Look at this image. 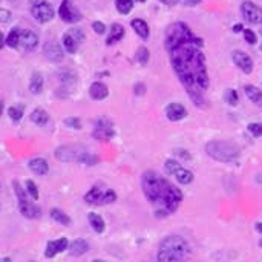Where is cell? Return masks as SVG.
<instances>
[{
  "label": "cell",
  "mask_w": 262,
  "mask_h": 262,
  "mask_svg": "<svg viewBox=\"0 0 262 262\" xmlns=\"http://www.w3.org/2000/svg\"><path fill=\"white\" fill-rule=\"evenodd\" d=\"M34 19H36L39 23H46V22H51L54 19V8L51 6V3L48 2H40L37 5H34L32 9H31Z\"/></svg>",
  "instance_id": "12"
},
{
  "label": "cell",
  "mask_w": 262,
  "mask_h": 262,
  "mask_svg": "<svg viewBox=\"0 0 262 262\" xmlns=\"http://www.w3.org/2000/svg\"><path fill=\"white\" fill-rule=\"evenodd\" d=\"M180 2H183V0H177V3H180Z\"/></svg>",
  "instance_id": "50"
},
{
  "label": "cell",
  "mask_w": 262,
  "mask_h": 262,
  "mask_svg": "<svg viewBox=\"0 0 262 262\" xmlns=\"http://www.w3.org/2000/svg\"><path fill=\"white\" fill-rule=\"evenodd\" d=\"M87 221H89V225L92 227V230L95 233H103L104 229H106L104 219L100 215H97V213H89V215H87Z\"/></svg>",
  "instance_id": "26"
},
{
  "label": "cell",
  "mask_w": 262,
  "mask_h": 262,
  "mask_svg": "<svg viewBox=\"0 0 262 262\" xmlns=\"http://www.w3.org/2000/svg\"><path fill=\"white\" fill-rule=\"evenodd\" d=\"M57 77L63 86V89H72L77 83V74L71 69H60L57 72Z\"/></svg>",
  "instance_id": "19"
},
{
  "label": "cell",
  "mask_w": 262,
  "mask_h": 262,
  "mask_svg": "<svg viewBox=\"0 0 262 262\" xmlns=\"http://www.w3.org/2000/svg\"><path fill=\"white\" fill-rule=\"evenodd\" d=\"M0 15H2V23L3 25L11 20V12L8 9H2V11H0Z\"/></svg>",
  "instance_id": "44"
},
{
  "label": "cell",
  "mask_w": 262,
  "mask_h": 262,
  "mask_svg": "<svg viewBox=\"0 0 262 262\" xmlns=\"http://www.w3.org/2000/svg\"><path fill=\"white\" fill-rule=\"evenodd\" d=\"M12 186H14V190H15L17 199H19V210H20V213H22L25 218H28V219H36V218H39V216H40V208H39L36 204H34V202H31V201L28 199V196H26V194H25V190L20 187L19 181H14Z\"/></svg>",
  "instance_id": "7"
},
{
  "label": "cell",
  "mask_w": 262,
  "mask_h": 262,
  "mask_svg": "<svg viewBox=\"0 0 262 262\" xmlns=\"http://www.w3.org/2000/svg\"><path fill=\"white\" fill-rule=\"evenodd\" d=\"M256 229H258V232H261V233H262V222H259V224L256 225Z\"/></svg>",
  "instance_id": "47"
},
{
  "label": "cell",
  "mask_w": 262,
  "mask_h": 262,
  "mask_svg": "<svg viewBox=\"0 0 262 262\" xmlns=\"http://www.w3.org/2000/svg\"><path fill=\"white\" fill-rule=\"evenodd\" d=\"M232 59H233V63L241 69L244 74H250L253 71V60L250 59L249 54H246V52L235 51Z\"/></svg>",
  "instance_id": "16"
},
{
  "label": "cell",
  "mask_w": 262,
  "mask_h": 262,
  "mask_svg": "<svg viewBox=\"0 0 262 262\" xmlns=\"http://www.w3.org/2000/svg\"><path fill=\"white\" fill-rule=\"evenodd\" d=\"M136 2H139V3H144V2H146V0H136Z\"/></svg>",
  "instance_id": "48"
},
{
  "label": "cell",
  "mask_w": 262,
  "mask_h": 262,
  "mask_svg": "<svg viewBox=\"0 0 262 262\" xmlns=\"http://www.w3.org/2000/svg\"><path fill=\"white\" fill-rule=\"evenodd\" d=\"M59 15L66 23H77L81 19V14L74 8L71 0H62V5L59 8Z\"/></svg>",
  "instance_id": "13"
},
{
  "label": "cell",
  "mask_w": 262,
  "mask_h": 262,
  "mask_svg": "<svg viewBox=\"0 0 262 262\" xmlns=\"http://www.w3.org/2000/svg\"><path fill=\"white\" fill-rule=\"evenodd\" d=\"M149 59H150L149 49H147L146 46H139L138 51H136V54H135V60H136L139 65H141V66H144V65L149 63Z\"/></svg>",
  "instance_id": "33"
},
{
  "label": "cell",
  "mask_w": 262,
  "mask_h": 262,
  "mask_svg": "<svg viewBox=\"0 0 262 262\" xmlns=\"http://www.w3.org/2000/svg\"><path fill=\"white\" fill-rule=\"evenodd\" d=\"M261 34H262V29H261Z\"/></svg>",
  "instance_id": "52"
},
{
  "label": "cell",
  "mask_w": 262,
  "mask_h": 262,
  "mask_svg": "<svg viewBox=\"0 0 262 262\" xmlns=\"http://www.w3.org/2000/svg\"><path fill=\"white\" fill-rule=\"evenodd\" d=\"M39 46V36L31 29H23L20 34L19 48L25 52H32Z\"/></svg>",
  "instance_id": "14"
},
{
  "label": "cell",
  "mask_w": 262,
  "mask_h": 262,
  "mask_svg": "<svg viewBox=\"0 0 262 262\" xmlns=\"http://www.w3.org/2000/svg\"><path fill=\"white\" fill-rule=\"evenodd\" d=\"M249 132L255 136H261L262 135V125L258 123H250L249 125Z\"/></svg>",
  "instance_id": "40"
},
{
  "label": "cell",
  "mask_w": 262,
  "mask_h": 262,
  "mask_svg": "<svg viewBox=\"0 0 262 262\" xmlns=\"http://www.w3.org/2000/svg\"><path fill=\"white\" fill-rule=\"evenodd\" d=\"M180 166H181V164H180L178 161H175V160H167V161L164 163V172H166L167 175H172V177H173L175 170H177Z\"/></svg>",
  "instance_id": "37"
},
{
  "label": "cell",
  "mask_w": 262,
  "mask_h": 262,
  "mask_svg": "<svg viewBox=\"0 0 262 262\" xmlns=\"http://www.w3.org/2000/svg\"><path fill=\"white\" fill-rule=\"evenodd\" d=\"M189 246L187 242L180 236H169L160 244V250L156 255V259L161 262H173L181 261L187 256Z\"/></svg>",
  "instance_id": "4"
},
{
  "label": "cell",
  "mask_w": 262,
  "mask_h": 262,
  "mask_svg": "<svg viewBox=\"0 0 262 262\" xmlns=\"http://www.w3.org/2000/svg\"><path fill=\"white\" fill-rule=\"evenodd\" d=\"M202 40L192 37L189 40L172 45L167 49L175 74L184 84L189 97L202 106V92L208 89V74L205 66V57L202 54Z\"/></svg>",
  "instance_id": "1"
},
{
  "label": "cell",
  "mask_w": 262,
  "mask_h": 262,
  "mask_svg": "<svg viewBox=\"0 0 262 262\" xmlns=\"http://www.w3.org/2000/svg\"><path fill=\"white\" fill-rule=\"evenodd\" d=\"M141 186L147 201L156 207V216H167L173 213L183 201L181 190L152 170L143 173Z\"/></svg>",
  "instance_id": "2"
},
{
  "label": "cell",
  "mask_w": 262,
  "mask_h": 262,
  "mask_svg": "<svg viewBox=\"0 0 262 262\" xmlns=\"http://www.w3.org/2000/svg\"><path fill=\"white\" fill-rule=\"evenodd\" d=\"M28 167H29L31 172H34L36 175H39V177H43V175H46L48 170H49V164H48V161L43 160V158H34V160H31V161L28 163Z\"/></svg>",
  "instance_id": "23"
},
{
  "label": "cell",
  "mask_w": 262,
  "mask_h": 262,
  "mask_svg": "<svg viewBox=\"0 0 262 262\" xmlns=\"http://www.w3.org/2000/svg\"><path fill=\"white\" fill-rule=\"evenodd\" d=\"M92 29L97 34H104V32H106V26H104V23H101V22H94L92 23Z\"/></svg>",
  "instance_id": "41"
},
{
  "label": "cell",
  "mask_w": 262,
  "mask_h": 262,
  "mask_svg": "<svg viewBox=\"0 0 262 262\" xmlns=\"http://www.w3.org/2000/svg\"><path fill=\"white\" fill-rule=\"evenodd\" d=\"M23 112H25L23 104H17V106H11L8 109V115H9V118L14 121V123H19V121L23 118Z\"/></svg>",
  "instance_id": "32"
},
{
  "label": "cell",
  "mask_w": 262,
  "mask_h": 262,
  "mask_svg": "<svg viewBox=\"0 0 262 262\" xmlns=\"http://www.w3.org/2000/svg\"><path fill=\"white\" fill-rule=\"evenodd\" d=\"M173 153L181 156V158H184V160H190V153H187V150H184V149H175Z\"/></svg>",
  "instance_id": "43"
},
{
  "label": "cell",
  "mask_w": 262,
  "mask_h": 262,
  "mask_svg": "<svg viewBox=\"0 0 262 262\" xmlns=\"http://www.w3.org/2000/svg\"><path fill=\"white\" fill-rule=\"evenodd\" d=\"M194 36V32L190 31V28L183 23V22H175L172 25L167 26L166 29V37H164V46L169 48L172 45H177L180 42H184V40H189Z\"/></svg>",
  "instance_id": "6"
},
{
  "label": "cell",
  "mask_w": 262,
  "mask_h": 262,
  "mask_svg": "<svg viewBox=\"0 0 262 262\" xmlns=\"http://www.w3.org/2000/svg\"><path fill=\"white\" fill-rule=\"evenodd\" d=\"M65 126L78 131V129H81V121L77 117H67V118H65Z\"/></svg>",
  "instance_id": "36"
},
{
  "label": "cell",
  "mask_w": 262,
  "mask_h": 262,
  "mask_svg": "<svg viewBox=\"0 0 262 262\" xmlns=\"http://www.w3.org/2000/svg\"><path fill=\"white\" fill-rule=\"evenodd\" d=\"M225 101L230 104V106H236L238 104V94L235 89H229L225 92Z\"/></svg>",
  "instance_id": "38"
},
{
  "label": "cell",
  "mask_w": 262,
  "mask_h": 262,
  "mask_svg": "<svg viewBox=\"0 0 262 262\" xmlns=\"http://www.w3.org/2000/svg\"><path fill=\"white\" fill-rule=\"evenodd\" d=\"M173 177L177 178V181L181 183V184H190L192 181H194V173H192L190 170H187L186 167H183V166H180L177 170H175Z\"/></svg>",
  "instance_id": "27"
},
{
  "label": "cell",
  "mask_w": 262,
  "mask_h": 262,
  "mask_svg": "<svg viewBox=\"0 0 262 262\" xmlns=\"http://www.w3.org/2000/svg\"><path fill=\"white\" fill-rule=\"evenodd\" d=\"M125 37V26L120 23H114L109 29L108 39H106V45H115L117 42H120L121 39Z\"/></svg>",
  "instance_id": "21"
},
{
  "label": "cell",
  "mask_w": 262,
  "mask_h": 262,
  "mask_svg": "<svg viewBox=\"0 0 262 262\" xmlns=\"http://www.w3.org/2000/svg\"><path fill=\"white\" fill-rule=\"evenodd\" d=\"M43 54H45V57L49 60V62H52V63H59V62H62L63 60V49H62V46L57 43V42H54V40H49V42H46L45 43V46H43Z\"/></svg>",
  "instance_id": "15"
},
{
  "label": "cell",
  "mask_w": 262,
  "mask_h": 262,
  "mask_svg": "<svg viewBox=\"0 0 262 262\" xmlns=\"http://www.w3.org/2000/svg\"><path fill=\"white\" fill-rule=\"evenodd\" d=\"M84 40V32L80 29V28H72L69 29L67 32L63 34V48L66 49V52L69 54H75L77 49H78V45Z\"/></svg>",
  "instance_id": "9"
},
{
  "label": "cell",
  "mask_w": 262,
  "mask_h": 262,
  "mask_svg": "<svg viewBox=\"0 0 262 262\" xmlns=\"http://www.w3.org/2000/svg\"><path fill=\"white\" fill-rule=\"evenodd\" d=\"M242 31H244V26L241 23H238V25L233 26V32H242Z\"/></svg>",
  "instance_id": "46"
},
{
  "label": "cell",
  "mask_w": 262,
  "mask_h": 262,
  "mask_svg": "<svg viewBox=\"0 0 262 262\" xmlns=\"http://www.w3.org/2000/svg\"><path fill=\"white\" fill-rule=\"evenodd\" d=\"M67 247H69V242H67L66 238H60V239H56V241H49L48 246H46V250H45V256L46 258H54L57 253H62Z\"/></svg>",
  "instance_id": "17"
},
{
  "label": "cell",
  "mask_w": 262,
  "mask_h": 262,
  "mask_svg": "<svg viewBox=\"0 0 262 262\" xmlns=\"http://www.w3.org/2000/svg\"><path fill=\"white\" fill-rule=\"evenodd\" d=\"M48 114L43 111V109H40V108H37V109H34L32 112H31V121L32 123H36V125H39V126H45L46 123H48Z\"/></svg>",
  "instance_id": "30"
},
{
  "label": "cell",
  "mask_w": 262,
  "mask_h": 262,
  "mask_svg": "<svg viewBox=\"0 0 262 262\" xmlns=\"http://www.w3.org/2000/svg\"><path fill=\"white\" fill-rule=\"evenodd\" d=\"M26 192H28L29 196H31L34 201L39 199V189H37L36 184H34V181H31V180L26 181Z\"/></svg>",
  "instance_id": "35"
},
{
  "label": "cell",
  "mask_w": 262,
  "mask_h": 262,
  "mask_svg": "<svg viewBox=\"0 0 262 262\" xmlns=\"http://www.w3.org/2000/svg\"><path fill=\"white\" fill-rule=\"evenodd\" d=\"M108 95H109V89H108V86L104 84V83L95 81V83L91 84V87H89V97L92 100L100 101V100H104Z\"/></svg>",
  "instance_id": "20"
},
{
  "label": "cell",
  "mask_w": 262,
  "mask_h": 262,
  "mask_svg": "<svg viewBox=\"0 0 262 262\" xmlns=\"http://www.w3.org/2000/svg\"><path fill=\"white\" fill-rule=\"evenodd\" d=\"M29 91L34 95H39L43 91V77L39 72H34L29 81Z\"/></svg>",
  "instance_id": "28"
},
{
  "label": "cell",
  "mask_w": 262,
  "mask_h": 262,
  "mask_svg": "<svg viewBox=\"0 0 262 262\" xmlns=\"http://www.w3.org/2000/svg\"><path fill=\"white\" fill-rule=\"evenodd\" d=\"M244 91H246V95L252 103L258 104V106H262V91L259 89V87H256L253 84H247L246 87H244Z\"/></svg>",
  "instance_id": "25"
},
{
  "label": "cell",
  "mask_w": 262,
  "mask_h": 262,
  "mask_svg": "<svg viewBox=\"0 0 262 262\" xmlns=\"http://www.w3.org/2000/svg\"><path fill=\"white\" fill-rule=\"evenodd\" d=\"M131 26L133 28V31L136 32L138 37H141L143 40H147L149 36H150V29H149V25L143 20V19H133L131 22Z\"/></svg>",
  "instance_id": "24"
},
{
  "label": "cell",
  "mask_w": 262,
  "mask_h": 262,
  "mask_svg": "<svg viewBox=\"0 0 262 262\" xmlns=\"http://www.w3.org/2000/svg\"><path fill=\"white\" fill-rule=\"evenodd\" d=\"M241 12L244 19L253 25H261L262 23V8L255 5L253 2H242L241 5Z\"/></svg>",
  "instance_id": "11"
},
{
  "label": "cell",
  "mask_w": 262,
  "mask_h": 262,
  "mask_svg": "<svg viewBox=\"0 0 262 262\" xmlns=\"http://www.w3.org/2000/svg\"><path fill=\"white\" fill-rule=\"evenodd\" d=\"M166 117L170 121H180V120H184L187 117V111L180 103H170L169 106L166 108Z\"/></svg>",
  "instance_id": "18"
},
{
  "label": "cell",
  "mask_w": 262,
  "mask_h": 262,
  "mask_svg": "<svg viewBox=\"0 0 262 262\" xmlns=\"http://www.w3.org/2000/svg\"><path fill=\"white\" fill-rule=\"evenodd\" d=\"M183 3L187 5V6H196L201 3V0H183Z\"/></svg>",
  "instance_id": "45"
},
{
  "label": "cell",
  "mask_w": 262,
  "mask_h": 262,
  "mask_svg": "<svg viewBox=\"0 0 262 262\" xmlns=\"http://www.w3.org/2000/svg\"><path fill=\"white\" fill-rule=\"evenodd\" d=\"M133 92H135V95H143L146 92V86L143 83H136L133 86Z\"/></svg>",
  "instance_id": "42"
},
{
  "label": "cell",
  "mask_w": 262,
  "mask_h": 262,
  "mask_svg": "<svg viewBox=\"0 0 262 262\" xmlns=\"http://www.w3.org/2000/svg\"><path fill=\"white\" fill-rule=\"evenodd\" d=\"M205 152L208 156L221 163H232L239 156V149L233 143L216 141V139L205 144Z\"/></svg>",
  "instance_id": "5"
},
{
  "label": "cell",
  "mask_w": 262,
  "mask_h": 262,
  "mask_svg": "<svg viewBox=\"0 0 262 262\" xmlns=\"http://www.w3.org/2000/svg\"><path fill=\"white\" fill-rule=\"evenodd\" d=\"M20 34H22V29L20 28H12L9 31V34L5 39V43L9 46V48H19V42H20Z\"/></svg>",
  "instance_id": "29"
},
{
  "label": "cell",
  "mask_w": 262,
  "mask_h": 262,
  "mask_svg": "<svg viewBox=\"0 0 262 262\" xmlns=\"http://www.w3.org/2000/svg\"><path fill=\"white\" fill-rule=\"evenodd\" d=\"M8 2H12V0H8Z\"/></svg>",
  "instance_id": "51"
},
{
  "label": "cell",
  "mask_w": 262,
  "mask_h": 262,
  "mask_svg": "<svg viewBox=\"0 0 262 262\" xmlns=\"http://www.w3.org/2000/svg\"><path fill=\"white\" fill-rule=\"evenodd\" d=\"M114 135H115V131H114L112 121L108 120L106 117L98 118L97 125L94 128V132H92V136L98 139V141H109V139L114 138Z\"/></svg>",
  "instance_id": "10"
},
{
  "label": "cell",
  "mask_w": 262,
  "mask_h": 262,
  "mask_svg": "<svg viewBox=\"0 0 262 262\" xmlns=\"http://www.w3.org/2000/svg\"><path fill=\"white\" fill-rule=\"evenodd\" d=\"M242 34H244V39H246V42H247L249 45H256L258 39H256V34H255L252 29H244Z\"/></svg>",
  "instance_id": "39"
},
{
  "label": "cell",
  "mask_w": 262,
  "mask_h": 262,
  "mask_svg": "<svg viewBox=\"0 0 262 262\" xmlns=\"http://www.w3.org/2000/svg\"><path fill=\"white\" fill-rule=\"evenodd\" d=\"M259 246H261V247H262V239H261V241H259Z\"/></svg>",
  "instance_id": "49"
},
{
  "label": "cell",
  "mask_w": 262,
  "mask_h": 262,
  "mask_svg": "<svg viewBox=\"0 0 262 262\" xmlns=\"http://www.w3.org/2000/svg\"><path fill=\"white\" fill-rule=\"evenodd\" d=\"M56 158L62 163H80L86 166H95L98 158L87 152L86 147L80 144H66L56 149Z\"/></svg>",
  "instance_id": "3"
},
{
  "label": "cell",
  "mask_w": 262,
  "mask_h": 262,
  "mask_svg": "<svg viewBox=\"0 0 262 262\" xmlns=\"http://www.w3.org/2000/svg\"><path fill=\"white\" fill-rule=\"evenodd\" d=\"M69 255L71 256H81L84 253L89 252V244H87L84 239H75L69 244Z\"/></svg>",
  "instance_id": "22"
},
{
  "label": "cell",
  "mask_w": 262,
  "mask_h": 262,
  "mask_svg": "<svg viewBox=\"0 0 262 262\" xmlns=\"http://www.w3.org/2000/svg\"><path fill=\"white\" fill-rule=\"evenodd\" d=\"M115 8L120 14H129L133 8L132 0H115Z\"/></svg>",
  "instance_id": "34"
},
{
  "label": "cell",
  "mask_w": 262,
  "mask_h": 262,
  "mask_svg": "<svg viewBox=\"0 0 262 262\" xmlns=\"http://www.w3.org/2000/svg\"><path fill=\"white\" fill-rule=\"evenodd\" d=\"M49 213H51L52 219H54L56 222H59V224H62V225H69V224H71V218H69L63 210H59V208H52Z\"/></svg>",
  "instance_id": "31"
},
{
  "label": "cell",
  "mask_w": 262,
  "mask_h": 262,
  "mask_svg": "<svg viewBox=\"0 0 262 262\" xmlns=\"http://www.w3.org/2000/svg\"><path fill=\"white\" fill-rule=\"evenodd\" d=\"M117 195L115 192L111 189H101L98 186L92 187L87 194L84 195V201L87 204H92V205H106V204H112L115 202Z\"/></svg>",
  "instance_id": "8"
}]
</instances>
